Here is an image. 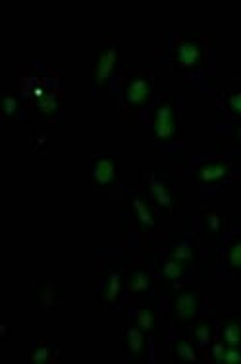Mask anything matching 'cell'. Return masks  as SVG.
Returning a JSON list of instances; mask_svg holds the SVG:
<instances>
[{
  "instance_id": "ac0fdd59",
  "label": "cell",
  "mask_w": 241,
  "mask_h": 364,
  "mask_svg": "<svg viewBox=\"0 0 241 364\" xmlns=\"http://www.w3.org/2000/svg\"><path fill=\"white\" fill-rule=\"evenodd\" d=\"M201 223H203V231L208 238H218L222 232L226 231V219L213 208H203Z\"/></svg>"
},
{
  "instance_id": "6da1fadb",
  "label": "cell",
  "mask_w": 241,
  "mask_h": 364,
  "mask_svg": "<svg viewBox=\"0 0 241 364\" xmlns=\"http://www.w3.org/2000/svg\"><path fill=\"white\" fill-rule=\"evenodd\" d=\"M141 181H143L145 196L149 198L155 210L166 218L178 215L179 208H181V192L176 188V184L168 176L162 173L147 171L141 176Z\"/></svg>"
},
{
  "instance_id": "277c9868",
  "label": "cell",
  "mask_w": 241,
  "mask_h": 364,
  "mask_svg": "<svg viewBox=\"0 0 241 364\" xmlns=\"http://www.w3.org/2000/svg\"><path fill=\"white\" fill-rule=\"evenodd\" d=\"M155 99L152 74L143 68H131L122 82V103L130 114L141 112Z\"/></svg>"
},
{
  "instance_id": "3957f363",
  "label": "cell",
  "mask_w": 241,
  "mask_h": 364,
  "mask_svg": "<svg viewBox=\"0 0 241 364\" xmlns=\"http://www.w3.org/2000/svg\"><path fill=\"white\" fill-rule=\"evenodd\" d=\"M152 136L160 146H172L181 138V112L174 97H162L151 112Z\"/></svg>"
},
{
  "instance_id": "7c38bea8",
  "label": "cell",
  "mask_w": 241,
  "mask_h": 364,
  "mask_svg": "<svg viewBox=\"0 0 241 364\" xmlns=\"http://www.w3.org/2000/svg\"><path fill=\"white\" fill-rule=\"evenodd\" d=\"M166 258L189 269L199 258V246L195 242V238L187 235H176L166 245Z\"/></svg>"
},
{
  "instance_id": "603a6c76",
  "label": "cell",
  "mask_w": 241,
  "mask_h": 364,
  "mask_svg": "<svg viewBox=\"0 0 241 364\" xmlns=\"http://www.w3.org/2000/svg\"><path fill=\"white\" fill-rule=\"evenodd\" d=\"M187 273L186 267H181L179 264L172 262V259L164 258V262L160 264V279L164 283H176Z\"/></svg>"
},
{
  "instance_id": "9a60e30c",
  "label": "cell",
  "mask_w": 241,
  "mask_h": 364,
  "mask_svg": "<svg viewBox=\"0 0 241 364\" xmlns=\"http://www.w3.org/2000/svg\"><path fill=\"white\" fill-rule=\"evenodd\" d=\"M60 360L58 345L52 341H35L29 349V363L33 364H52Z\"/></svg>"
},
{
  "instance_id": "4fadbf2b",
  "label": "cell",
  "mask_w": 241,
  "mask_h": 364,
  "mask_svg": "<svg viewBox=\"0 0 241 364\" xmlns=\"http://www.w3.org/2000/svg\"><path fill=\"white\" fill-rule=\"evenodd\" d=\"M152 287H155V275L149 267L133 266L125 275V291L135 299L149 296L152 293Z\"/></svg>"
},
{
  "instance_id": "44dd1931",
  "label": "cell",
  "mask_w": 241,
  "mask_h": 364,
  "mask_svg": "<svg viewBox=\"0 0 241 364\" xmlns=\"http://www.w3.org/2000/svg\"><path fill=\"white\" fill-rule=\"evenodd\" d=\"M21 109H23V101H21L20 95H16V93H6L4 97H2V117L6 122H16V120L20 119Z\"/></svg>"
},
{
  "instance_id": "cb8c5ba5",
  "label": "cell",
  "mask_w": 241,
  "mask_h": 364,
  "mask_svg": "<svg viewBox=\"0 0 241 364\" xmlns=\"http://www.w3.org/2000/svg\"><path fill=\"white\" fill-rule=\"evenodd\" d=\"M224 107L226 111L241 120V91H234V93H226L224 95Z\"/></svg>"
},
{
  "instance_id": "5bb4252c",
  "label": "cell",
  "mask_w": 241,
  "mask_h": 364,
  "mask_svg": "<svg viewBox=\"0 0 241 364\" xmlns=\"http://www.w3.org/2000/svg\"><path fill=\"white\" fill-rule=\"evenodd\" d=\"M31 299H33L35 306H37V309L56 310V309H60V302H62V293H60L58 283L35 279L33 291H31Z\"/></svg>"
},
{
  "instance_id": "30bf717a",
  "label": "cell",
  "mask_w": 241,
  "mask_h": 364,
  "mask_svg": "<svg viewBox=\"0 0 241 364\" xmlns=\"http://www.w3.org/2000/svg\"><path fill=\"white\" fill-rule=\"evenodd\" d=\"M230 175H232V167L226 159L208 157L193 167L191 181L199 186H216V184H224Z\"/></svg>"
},
{
  "instance_id": "2e32d148",
  "label": "cell",
  "mask_w": 241,
  "mask_h": 364,
  "mask_svg": "<svg viewBox=\"0 0 241 364\" xmlns=\"http://www.w3.org/2000/svg\"><path fill=\"white\" fill-rule=\"evenodd\" d=\"M220 341L230 347H241V314L232 312L224 316L220 326Z\"/></svg>"
},
{
  "instance_id": "5b68a950",
  "label": "cell",
  "mask_w": 241,
  "mask_h": 364,
  "mask_svg": "<svg viewBox=\"0 0 241 364\" xmlns=\"http://www.w3.org/2000/svg\"><path fill=\"white\" fill-rule=\"evenodd\" d=\"M122 66V47L116 43H104L95 49V60L91 68V85L99 93L111 90L114 77Z\"/></svg>"
},
{
  "instance_id": "ba28073f",
  "label": "cell",
  "mask_w": 241,
  "mask_h": 364,
  "mask_svg": "<svg viewBox=\"0 0 241 364\" xmlns=\"http://www.w3.org/2000/svg\"><path fill=\"white\" fill-rule=\"evenodd\" d=\"M124 168L122 155H101L91 163V181L95 188H112L120 182Z\"/></svg>"
},
{
  "instance_id": "7a4b0ae2",
  "label": "cell",
  "mask_w": 241,
  "mask_h": 364,
  "mask_svg": "<svg viewBox=\"0 0 241 364\" xmlns=\"http://www.w3.org/2000/svg\"><path fill=\"white\" fill-rule=\"evenodd\" d=\"M208 58L207 43L195 33H181L174 39L172 45V64L174 70L179 76L195 74L205 68Z\"/></svg>"
},
{
  "instance_id": "d4e9b609",
  "label": "cell",
  "mask_w": 241,
  "mask_h": 364,
  "mask_svg": "<svg viewBox=\"0 0 241 364\" xmlns=\"http://www.w3.org/2000/svg\"><path fill=\"white\" fill-rule=\"evenodd\" d=\"M235 141H237V144L241 146V130H240V132H235Z\"/></svg>"
},
{
  "instance_id": "d6986e66",
  "label": "cell",
  "mask_w": 241,
  "mask_h": 364,
  "mask_svg": "<svg viewBox=\"0 0 241 364\" xmlns=\"http://www.w3.org/2000/svg\"><path fill=\"white\" fill-rule=\"evenodd\" d=\"M172 358L176 363H199V347L193 343V339H176L172 343Z\"/></svg>"
},
{
  "instance_id": "8992f818",
  "label": "cell",
  "mask_w": 241,
  "mask_h": 364,
  "mask_svg": "<svg viewBox=\"0 0 241 364\" xmlns=\"http://www.w3.org/2000/svg\"><path fill=\"white\" fill-rule=\"evenodd\" d=\"M95 309H118L124 294V273L118 266L104 267L95 273Z\"/></svg>"
},
{
  "instance_id": "8fae6325",
  "label": "cell",
  "mask_w": 241,
  "mask_h": 364,
  "mask_svg": "<svg viewBox=\"0 0 241 364\" xmlns=\"http://www.w3.org/2000/svg\"><path fill=\"white\" fill-rule=\"evenodd\" d=\"M149 337L151 336L147 331H143L133 322L125 326L122 345H124L125 357L130 358L131 363H147L149 360V353H151Z\"/></svg>"
},
{
  "instance_id": "e0dca14e",
  "label": "cell",
  "mask_w": 241,
  "mask_h": 364,
  "mask_svg": "<svg viewBox=\"0 0 241 364\" xmlns=\"http://www.w3.org/2000/svg\"><path fill=\"white\" fill-rule=\"evenodd\" d=\"M214 333H216V328L208 318H197L191 323L193 343L197 345L199 349H207L214 343Z\"/></svg>"
},
{
  "instance_id": "52a82bcc",
  "label": "cell",
  "mask_w": 241,
  "mask_h": 364,
  "mask_svg": "<svg viewBox=\"0 0 241 364\" xmlns=\"http://www.w3.org/2000/svg\"><path fill=\"white\" fill-rule=\"evenodd\" d=\"M201 293L195 287H186L176 291L168 310V322L176 328H187L191 326L201 310Z\"/></svg>"
},
{
  "instance_id": "7402d4cb",
  "label": "cell",
  "mask_w": 241,
  "mask_h": 364,
  "mask_svg": "<svg viewBox=\"0 0 241 364\" xmlns=\"http://www.w3.org/2000/svg\"><path fill=\"white\" fill-rule=\"evenodd\" d=\"M226 266L230 272L241 273V235L234 237L226 246Z\"/></svg>"
},
{
  "instance_id": "9c48e42d",
  "label": "cell",
  "mask_w": 241,
  "mask_h": 364,
  "mask_svg": "<svg viewBox=\"0 0 241 364\" xmlns=\"http://www.w3.org/2000/svg\"><path fill=\"white\" fill-rule=\"evenodd\" d=\"M125 208L130 211L131 219H133L139 232L149 235V232L155 231V227H157V210L152 208L149 198L145 196V192L131 190L128 198H125Z\"/></svg>"
},
{
  "instance_id": "ffe728a7",
  "label": "cell",
  "mask_w": 241,
  "mask_h": 364,
  "mask_svg": "<svg viewBox=\"0 0 241 364\" xmlns=\"http://www.w3.org/2000/svg\"><path fill=\"white\" fill-rule=\"evenodd\" d=\"M131 322L139 326V328L147 331L149 336H157V309L152 306H143L133 312V320Z\"/></svg>"
}]
</instances>
